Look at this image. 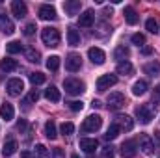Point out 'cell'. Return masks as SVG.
Here are the masks:
<instances>
[{
	"instance_id": "cell-1",
	"label": "cell",
	"mask_w": 160,
	"mask_h": 158,
	"mask_svg": "<svg viewBox=\"0 0 160 158\" xmlns=\"http://www.w3.org/2000/svg\"><path fill=\"white\" fill-rule=\"evenodd\" d=\"M41 39H43V43H45L47 47H58L62 37H60V32H58L56 28L47 26V28L41 30Z\"/></svg>"
},
{
	"instance_id": "cell-2",
	"label": "cell",
	"mask_w": 160,
	"mask_h": 158,
	"mask_svg": "<svg viewBox=\"0 0 160 158\" xmlns=\"http://www.w3.org/2000/svg\"><path fill=\"white\" fill-rule=\"evenodd\" d=\"M63 87H65V91H67L69 95H82V93L86 91L84 82H80L78 78H67L63 82Z\"/></svg>"
},
{
	"instance_id": "cell-3",
	"label": "cell",
	"mask_w": 160,
	"mask_h": 158,
	"mask_svg": "<svg viewBox=\"0 0 160 158\" xmlns=\"http://www.w3.org/2000/svg\"><path fill=\"white\" fill-rule=\"evenodd\" d=\"M102 125V117L101 116H88L84 119V125H82V130L84 132H97Z\"/></svg>"
},
{
	"instance_id": "cell-4",
	"label": "cell",
	"mask_w": 160,
	"mask_h": 158,
	"mask_svg": "<svg viewBox=\"0 0 160 158\" xmlns=\"http://www.w3.org/2000/svg\"><path fill=\"white\" fill-rule=\"evenodd\" d=\"M106 102H108V110H119V108L125 106V95L119 93V91H114V93L108 95Z\"/></svg>"
},
{
	"instance_id": "cell-5",
	"label": "cell",
	"mask_w": 160,
	"mask_h": 158,
	"mask_svg": "<svg viewBox=\"0 0 160 158\" xmlns=\"http://www.w3.org/2000/svg\"><path fill=\"white\" fill-rule=\"evenodd\" d=\"M6 89H8V95H9V97H19V95L22 93V89H24V82L21 78H11L8 82Z\"/></svg>"
},
{
	"instance_id": "cell-6",
	"label": "cell",
	"mask_w": 160,
	"mask_h": 158,
	"mask_svg": "<svg viewBox=\"0 0 160 158\" xmlns=\"http://www.w3.org/2000/svg\"><path fill=\"white\" fill-rule=\"evenodd\" d=\"M153 116H155V112H153V108H151V106H147V104H142V106H138V108H136V117L140 119L143 125L151 123Z\"/></svg>"
},
{
	"instance_id": "cell-7",
	"label": "cell",
	"mask_w": 160,
	"mask_h": 158,
	"mask_svg": "<svg viewBox=\"0 0 160 158\" xmlns=\"http://www.w3.org/2000/svg\"><path fill=\"white\" fill-rule=\"evenodd\" d=\"M118 84V77L116 75H102L101 78L97 80V89L99 91H106L108 87H112V86H116Z\"/></svg>"
},
{
	"instance_id": "cell-8",
	"label": "cell",
	"mask_w": 160,
	"mask_h": 158,
	"mask_svg": "<svg viewBox=\"0 0 160 158\" xmlns=\"http://www.w3.org/2000/svg\"><path fill=\"white\" fill-rule=\"evenodd\" d=\"M121 155L123 158H132L138 155V143L134 141V140H127V141H123V145H121Z\"/></svg>"
},
{
	"instance_id": "cell-9",
	"label": "cell",
	"mask_w": 160,
	"mask_h": 158,
	"mask_svg": "<svg viewBox=\"0 0 160 158\" xmlns=\"http://www.w3.org/2000/svg\"><path fill=\"white\" fill-rule=\"evenodd\" d=\"M80 67H82V58H80V54H69V56L65 58V69H67V71L77 73V71H80Z\"/></svg>"
},
{
	"instance_id": "cell-10",
	"label": "cell",
	"mask_w": 160,
	"mask_h": 158,
	"mask_svg": "<svg viewBox=\"0 0 160 158\" xmlns=\"http://www.w3.org/2000/svg\"><path fill=\"white\" fill-rule=\"evenodd\" d=\"M88 56H89V60H91L95 65H102L104 60H106V54H104L99 47H91V48L88 50Z\"/></svg>"
},
{
	"instance_id": "cell-11",
	"label": "cell",
	"mask_w": 160,
	"mask_h": 158,
	"mask_svg": "<svg viewBox=\"0 0 160 158\" xmlns=\"http://www.w3.org/2000/svg\"><path fill=\"white\" fill-rule=\"evenodd\" d=\"M11 11H13V15L17 19H24L26 13H28V7H26V4L22 0H13L11 2Z\"/></svg>"
},
{
	"instance_id": "cell-12",
	"label": "cell",
	"mask_w": 160,
	"mask_h": 158,
	"mask_svg": "<svg viewBox=\"0 0 160 158\" xmlns=\"http://www.w3.org/2000/svg\"><path fill=\"white\" fill-rule=\"evenodd\" d=\"M99 147V143H97V140H93V138H82L80 140V149L86 153V155H93L95 153V149Z\"/></svg>"
},
{
	"instance_id": "cell-13",
	"label": "cell",
	"mask_w": 160,
	"mask_h": 158,
	"mask_svg": "<svg viewBox=\"0 0 160 158\" xmlns=\"http://www.w3.org/2000/svg\"><path fill=\"white\" fill-rule=\"evenodd\" d=\"M0 30H2L6 36H11V34L15 32V26H13L11 19H9L4 11H0Z\"/></svg>"
},
{
	"instance_id": "cell-14",
	"label": "cell",
	"mask_w": 160,
	"mask_h": 158,
	"mask_svg": "<svg viewBox=\"0 0 160 158\" xmlns=\"http://www.w3.org/2000/svg\"><path fill=\"white\" fill-rule=\"evenodd\" d=\"M93 22H95V13H93V9H86V11L78 17V24L82 28H89V26H93Z\"/></svg>"
},
{
	"instance_id": "cell-15",
	"label": "cell",
	"mask_w": 160,
	"mask_h": 158,
	"mask_svg": "<svg viewBox=\"0 0 160 158\" xmlns=\"http://www.w3.org/2000/svg\"><path fill=\"white\" fill-rule=\"evenodd\" d=\"M140 149L145 153V155H151L155 151V141L147 136V134H142L140 136Z\"/></svg>"
},
{
	"instance_id": "cell-16",
	"label": "cell",
	"mask_w": 160,
	"mask_h": 158,
	"mask_svg": "<svg viewBox=\"0 0 160 158\" xmlns=\"http://www.w3.org/2000/svg\"><path fill=\"white\" fill-rule=\"evenodd\" d=\"M56 17H58V15H56V9H54L52 6L45 4V6L39 7V19H43V21H54Z\"/></svg>"
},
{
	"instance_id": "cell-17",
	"label": "cell",
	"mask_w": 160,
	"mask_h": 158,
	"mask_svg": "<svg viewBox=\"0 0 160 158\" xmlns=\"http://www.w3.org/2000/svg\"><path fill=\"white\" fill-rule=\"evenodd\" d=\"M116 123L119 125L121 130H127V132L134 128V119L128 117V116H118V117H116Z\"/></svg>"
},
{
	"instance_id": "cell-18",
	"label": "cell",
	"mask_w": 160,
	"mask_h": 158,
	"mask_svg": "<svg viewBox=\"0 0 160 158\" xmlns=\"http://www.w3.org/2000/svg\"><path fill=\"white\" fill-rule=\"evenodd\" d=\"M0 69L6 71V73H11V71L19 69V63L15 60H11V58H4V60H0Z\"/></svg>"
},
{
	"instance_id": "cell-19",
	"label": "cell",
	"mask_w": 160,
	"mask_h": 158,
	"mask_svg": "<svg viewBox=\"0 0 160 158\" xmlns=\"http://www.w3.org/2000/svg\"><path fill=\"white\" fill-rule=\"evenodd\" d=\"M15 116V110H13V106L9 104V102H4L2 106H0V117L4 119V121H11Z\"/></svg>"
},
{
	"instance_id": "cell-20",
	"label": "cell",
	"mask_w": 160,
	"mask_h": 158,
	"mask_svg": "<svg viewBox=\"0 0 160 158\" xmlns=\"http://www.w3.org/2000/svg\"><path fill=\"white\" fill-rule=\"evenodd\" d=\"M123 15H125V21L128 22V24H136L138 22V13H136V9L134 7H130V6H127L125 7V11H123Z\"/></svg>"
},
{
	"instance_id": "cell-21",
	"label": "cell",
	"mask_w": 160,
	"mask_h": 158,
	"mask_svg": "<svg viewBox=\"0 0 160 158\" xmlns=\"http://www.w3.org/2000/svg\"><path fill=\"white\" fill-rule=\"evenodd\" d=\"M45 97H47V101H50V102H60V99H62L58 87H54V86H48V87H47Z\"/></svg>"
},
{
	"instance_id": "cell-22",
	"label": "cell",
	"mask_w": 160,
	"mask_h": 158,
	"mask_svg": "<svg viewBox=\"0 0 160 158\" xmlns=\"http://www.w3.org/2000/svg\"><path fill=\"white\" fill-rule=\"evenodd\" d=\"M67 41H69V45L71 47H78L80 45V34L77 28H67Z\"/></svg>"
},
{
	"instance_id": "cell-23",
	"label": "cell",
	"mask_w": 160,
	"mask_h": 158,
	"mask_svg": "<svg viewBox=\"0 0 160 158\" xmlns=\"http://www.w3.org/2000/svg\"><path fill=\"white\" fill-rule=\"evenodd\" d=\"M132 71H134V67H132V63H130V62H119V63H118V67H116V73H118V75H125V77H127V75H130Z\"/></svg>"
},
{
	"instance_id": "cell-24",
	"label": "cell",
	"mask_w": 160,
	"mask_h": 158,
	"mask_svg": "<svg viewBox=\"0 0 160 158\" xmlns=\"http://www.w3.org/2000/svg\"><path fill=\"white\" fill-rule=\"evenodd\" d=\"M147 87H149V84H147L145 80H138V82L132 86V93H134L136 97H140V95H143V93L147 91Z\"/></svg>"
},
{
	"instance_id": "cell-25",
	"label": "cell",
	"mask_w": 160,
	"mask_h": 158,
	"mask_svg": "<svg viewBox=\"0 0 160 158\" xmlns=\"http://www.w3.org/2000/svg\"><path fill=\"white\" fill-rule=\"evenodd\" d=\"M45 136L48 140H56L58 138V134H56V123L54 121H47L45 123Z\"/></svg>"
},
{
	"instance_id": "cell-26",
	"label": "cell",
	"mask_w": 160,
	"mask_h": 158,
	"mask_svg": "<svg viewBox=\"0 0 160 158\" xmlns=\"http://www.w3.org/2000/svg\"><path fill=\"white\" fill-rule=\"evenodd\" d=\"M17 141L15 140H9L8 143H4V149H2V155L4 156H11V155H15L17 153Z\"/></svg>"
},
{
	"instance_id": "cell-27",
	"label": "cell",
	"mask_w": 160,
	"mask_h": 158,
	"mask_svg": "<svg viewBox=\"0 0 160 158\" xmlns=\"http://www.w3.org/2000/svg\"><path fill=\"white\" fill-rule=\"evenodd\" d=\"M119 132H121L119 125H118V123H112V125H110V128H108V130H106V134H104V140H108V141H110V140H116V138L119 136Z\"/></svg>"
},
{
	"instance_id": "cell-28",
	"label": "cell",
	"mask_w": 160,
	"mask_h": 158,
	"mask_svg": "<svg viewBox=\"0 0 160 158\" xmlns=\"http://www.w3.org/2000/svg\"><path fill=\"white\" fill-rule=\"evenodd\" d=\"M143 71H145L147 75H151V77H157L160 73V63L158 62H149V63L143 65Z\"/></svg>"
},
{
	"instance_id": "cell-29",
	"label": "cell",
	"mask_w": 160,
	"mask_h": 158,
	"mask_svg": "<svg viewBox=\"0 0 160 158\" xmlns=\"http://www.w3.org/2000/svg\"><path fill=\"white\" fill-rule=\"evenodd\" d=\"M80 6H82V4H80V0H75V2H65V4H63L65 11H67L69 15H77V13L80 11Z\"/></svg>"
},
{
	"instance_id": "cell-30",
	"label": "cell",
	"mask_w": 160,
	"mask_h": 158,
	"mask_svg": "<svg viewBox=\"0 0 160 158\" xmlns=\"http://www.w3.org/2000/svg\"><path fill=\"white\" fill-rule=\"evenodd\" d=\"M26 60L32 62V63H39L41 62V54L36 48H26Z\"/></svg>"
},
{
	"instance_id": "cell-31",
	"label": "cell",
	"mask_w": 160,
	"mask_h": 158,
	"mask_svg": "<svg viewBox=\"0 0 160 158\" xmlns=\"http://www.w3.org/2000/svg\"><path fill=\"white\" fill-rule=\"evenodd\" d=\"M128 54H130V50H128L125 45H121V47H118V48H116V52H114V58L123 62L125 58H128Z\"/></svg>"
},
{
	"instance_id": "cell-32",
	"label": "cell",
	"mask_w": 160,
	"mask_h": 158,
	"mask_svg": "<svg viewBox=\"0 0 160 158\" xmlns=\"http://www.w3.org/2000/svg\"><path fill=\"white\" fill-rule=\"evenodd\" d=\"M58 67H60V58H58V56L47 58V69H48V71H58Z\"/></svg>"
},
{
	"instance_id": "cell-33",
	"label": "cell",
	"mask_w": 160,
	"mask_h": 158,
	"mask_svg": "<svg viewBox=\"0 0 160 158\" xmlns=\"http://www.w3.org/2000/svg\"><path fill=\"white\" fill-rule=\"evenodd\" d=\"M8 52L9 54H17V52H22V45H21V41H11V43H8Z\"/></svg>"
},
{
	"instance_id": "cell-34",
	"label": "cell",
	"mask_w": 160,
	"mask_h": 158,
	"mask_svg": "<svg viewBox=\"0 0 160 158\" xmlns=\"http://www.w3.org/2000/svg\"><path fill=\"white\" fill-rule=\"evenodd\" d=\"M45 80H47V77H45L43 73H32V75H30V82H32L34 86L45 84Z\"/></svg>"
},
{
	"instance_id": "cell-35",
	"label": "cell",
	"mask_w": 160,
	"mask_h": 158,
	"mask_svg": "<svg viewBox=\"0 0 160 158\" xmlns=\"http://www.w3.org/2000/svg\"><path fill=\"white\" fill-rule=\"evenodd\" d=\"M145 28H147L151 34H157V32H158V22L151 17V19H147V21H145Z\"/></svg>"
},
{
	"instance_id": "cell-36",
	"label": "cell",
	"mask_w": 160,
	"mask_h": 158,
	"mask_svg": "<svg viewBox=\"0 0 160 158\" xmlns=\"http://www.w3.org/2000/svg\"><path fill=\"white\" fill-rule=\"evenodd\" d=\"M38 99H39V93H38V91L34 89V91H30V95H28V97H26V99L22 101V104H24V106L28 108V106H30V102H38Z\"/></svg>"
},
{
	"instance_id": "cell-37",
	"label": "cell",
	"mask_w": 160,
	"mask_h": 158,
	"mask_svg": "<svg viewBox=\"0 0 160 158\" xmlns=\"http://www.w3.org/2000/svg\"><path fill=\"white\" fill-rule=\"evenodd\" d=\"M36 155L39 158H50V153H48V149L45 147V145H36Z\"/></svg>"
},
{
	"instance_id": "cell-38",
	"label": "cell",
	"mask_w": 160,
	"mask_h": 158,
	"mask_svg": "<svg viewBox=\"0 0 160 158\" xmlns=\"http://www.w3.org/2000/svg\"><path fill=\"white\" fill-rule=\"evenodd\" d=\"M60 128H62V134H63V136H71V134L75 132V125H73V123H63Z\"/></svg>"
},
{
	"instance_id": "cell-39",
	"label": "cell",
	"mask_w": 160,
	"mask_h": 158,
	"mask_svg": "<svg viewBox=\"0 0 160 158\" xmlns=\"http://www.w3.org/2000/svg\"><path fill=\"white\" fill-rule=\"evenodd\" d=\"M101 158H114V147H112V145L102 147V151H101Z\"/></svg>"
},
{
	"instance_id": "cell-40",
	"label": "cell",
	"mask_w": 160,
	"mask_h": 158,
	"mask_svg": "<svg viewBox=\"0 0 160 158\" xmlns=\"http://www.w3.org/2000/svg\"><path fill=\"white\" fill-rule=\"evenodd\" d=\"M132 43L138 45V47H142V45L145 43V36H143V34H134V36H132Z\"/></svg>"
},
{
	"instance_id": "cell-41",
	"label": "cell",
	"mask_w": 160,
	"mask_h": 158,
	"mask_svg": "<svg viewBox=\"0 0 160 158\" xmlns=\"http://www.w3.org/2000/svg\"><path fill=\"white\" fill-rule=\"evenodd\" d=\"M69 108H71L73 112H80V110L84 108V102H82V101H73V102H69Z\"/></svg>"
},
{
	"instance_id": "cell-42",
	"label": "cell",
	"mask_w": 160,
	"mask_h": 158,
	"mask_svg": "<svg viewBox=\"0 0 160 158\" xmlns=\"http://www.w3.org/2000/svg\"><path fill=\"white\" fill-rule=\"evenodd\" d=\"M36 30H38V28H36V22H30V24H26V28H24V36H34Z\"/></svg>"
},
{
	"instance_id": "cell-43",
	"label": "cell",
	"mask_w": 160,
	"mask_h": 158,
	"mask_svg": "<svg viewBox=\"0 0 160 158\" xmlns=\"http://www.w3.org/2000/svg\"><path fill=\"white\" fill-rule=\"evenodd\" d=\"M153 101L155 102H160V84L155 87V91H153Z\"/></svg>"
},
{
	"instance_id": "cell-44",
	"label": "cell",
	"mask_w": 160,
	"mask_h": 158,
	"mask_svg": "<svg viewBox=\"0 0 160 158\" xmlns=\"http://www.w3.org/2000/svg\"><path fill=\"white\" fill-rule=\"evenodd\" d=\"M24 128H26V121H24V119H21V121L17 123V130H24Z\"/></svg>"
},
{
	"instance_id": "cell-45",
	"label": "cell",
	"mask_w": 160,
	"mask_h": 158,
	"mask_svg": "<svg viewBox=\"0 0 160 158\" xmlns=\"http://www.w3.org/2000/svg\"><path fill=\"white\" fill-rule=\"evenodd\" d=\"M21 158H36V156H34L30 151H22V153H21Z\"/></svg>"
},
{
	"instance_id": "cell-46",
	"label": "cell",
	"mask_w": 160,
	"mask_h": 158,
	"mask_svg": "<svg viewBox=\"0 0 160 158\" xmlns=\"http://www.w3.org/2000/svg\"><path fill=\"white\" fill-rule=\"evenodd\" d=\"M142 52H143V54H151V52H153V48H151V47H143V50H142Z\"/></svg>"
},
{
	"instance_id": "cell-47",
	"label": "cell",
	"mask_w": 160,
	"mask_h": 158,
	"mask_svg": "<svg viewBox=\"0 0 160 158\" xmlns=\"http://www.w3.org/2000/svg\"><path fill=\"white\" fill-rule=\"evenodd\" d=\"M91 106H93V108H101V106H102V104H101V102H99V101H93V102H91Z\"/></svg>"
},
{
	"instance_id": "cell-48",
	"label": "cell",
	"mask_w": 160,
	"mask_h": 158,
	"mask_svg": "<svg viewBox=\"0 0 160 158\" xmlns=\"http://www.w3.org/2000/svg\"><path fill=\"white\" fill-rule=\"evenodd\" d=\"M71 158H78V156H77V155H73V156H71Z\"/></svg>"
}]
</instances>
